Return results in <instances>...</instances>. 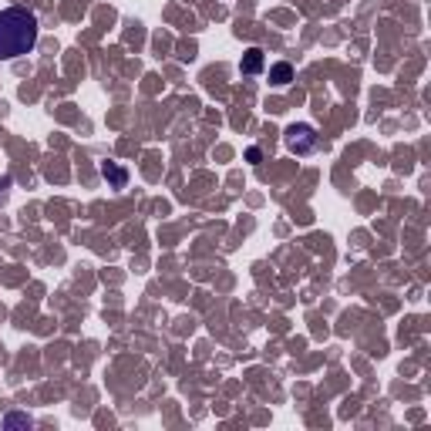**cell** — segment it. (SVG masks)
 Wrapping results in <instances>:
<instances>
[{"instance_id":"obj_6","label":"cell","mask_w":431,"mask_h":431,"mask_svg":"<svg viewBox=\"0 0 431 431\" xmlns=\"http://www.w3.org/2000/svg\"><path fill=\"white\" fill-rule=\"evenodd\" d=\"M3 425H7V428H21V425H31V418H24V414H10Z\"/></svg>"},{"instance_id":"obj_5","label":"cell","mask_w":431,"mask_h":431,"mask_svg":"<svg viewBox=\"0 0 431 431\" xmlns=\"http://www.w3.org/2000/svg\"><path fill=\"white\" fill-rule=\"evenodd\" d=\"M270 81H273L277 88H283V85H290V81H293V67H290L286 61L273 64V67H270Z\"/></svg>"},{"instance_id":"obj_4","label":"cell","mask_w":431,"mask_h":431,"mask_svg":"<svg viewBox=\"0 0 431 431\" xmlns=\"http://www.w3.org/2000/svg\"><path fill=\"white\" fill-rule=\"evenodd\" d=\"M101 176L115 185V189H125V182H128V172H125V169H118L115 162H105V165H101Z\"/></svg>"},{"instance_id":"obj_3","label":"cell","mask_w":431,"mask_h":431,"mask_svg":"<svg viewBox=\"0 0 431 431\" xmlns=\"http://www.w3.org/2000/svg\"><path fill=\"white\" fill-rule=\"evenodd\" d=\"M240 67H243V74H260V71H263V51H260V48H249L246 54H243V64H240Z\"/></svg>"},{"instance_id":"obj_1","label":"cell","mask_w":431,"mask_h":431,"mask_svg":"<svg viewBox=\"0 0 431 431\" xmlns=\"http://www.w3.org/2000/svg\"><path fill=\"white\" fill-rule=\"evenodd\" d=\"M37 17L28 7H7L0 10V61H14L21 54H31L37 44Z\"/></svg>"},{"instance_id":"obj_2","label":"cell","mask_w":431,"mask_h":431,"mask_svg":"<svg viewBox=\"0 0 431 431\" xmlns=\"http://www.w3.org/2000/svg\"><path fill=\"white\" fill-rule=\"evenodd\" d=\"M283 142H286V149L293 155H310L320 145V138H317V132H313L310 125H290V128L283 132Z\"/></svg>"},{"instance_id":"obj_8","label":"cell","mask_w":431,"mask_h":431,"mask_svg":"<svg viewBox=\"0 0 431 431\" xmlns=\"http://www.w3.org/2000/svg\"><path fill=\"white\" fill-rule=\"evenodd\" d=\"M246 158H249V162H260L263 155H260V149H249V152H246Z\"/></svg>"},{"instance_id":"obj_7","label":"cell","mask_w":431,"mask_h":431,"mask_svg":"<svg viewBox=\"0 0 431 431\" xmlns=\"http://www.w3.org/2000/svg\"><path fill=\"white\" fill-rule=\"evenodd\" d=\"M7 189H10V179H0V202H3V196H7Z\"/></svg>"}]
</instances>
